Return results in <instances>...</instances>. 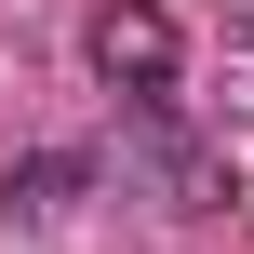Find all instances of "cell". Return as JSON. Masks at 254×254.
<instances>
[{"mask_svg":"<svg viewBox=\"0 0 254 254\" xmlns=\"http://www.w3.org/2000/svg\"><path fill=\"white\" fill-rule=\"evenodd\" d=\"M94 67H107L134 107H174V80H188V40H174V13H147V0H107V13H94Z\"/></svg>","mask_w":254,"mask_h":254,"instance_id":"obj_1","label":"cell"},{"mask_svg":"<svg viewBox=\"0 0 254 254\" xmlns=\"http://www.w3.org/2000/svg\"><path fill=\"white\" fill-rule=\"evenodd\" d=\"M80 188H94V161H80V147H27V161L0 174V201H27V214H54V201H80Z\"/></svg>","mask_w":254,"mask_h":254,"instance_id":"obj_2","label":"cell"}]
</instances>
